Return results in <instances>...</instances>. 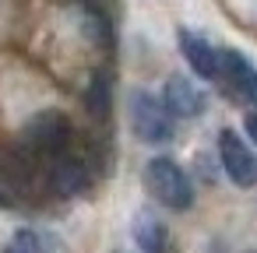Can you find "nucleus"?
Wrapping results in <instances>:
<instances>
[{
  "label": "nucleus",
  "mask_w": 257,
  "mask_h": 253,
  "mask_svg": "<svg viewBox=\"0 0 257 253\" xmlns=\"http://www.w3.org/2000/svg\"><path fill=\"white\" fill-rule=\"evenodd\" d=\"M85 183H88V176H85V165H81L78 158H60V162L53 165V190H57V193L74 197V193L85 190Z\"/></svg>",
  "instance_id": "9"
},
{
  "label": "nucleus",
  "mask_w": 257,
  "mask_h": 253,
  "mask_svg": "<svg viewBox=\"0 0 257 253\" xmlns=\"http://www.w3.org/2000/svg\"><path fill=\"white\" fill-rule=\"evenodd\" d=\"M67 134H71L67 120L57 109H46L25 127V144H32L36 151H60L67 144Z\"/></svg>",
  "instance_id": "5"
},
{
  "label": "nucleus",
  "mask_w": 257,
  "mask_h": 253,
  "mask_svg": "<svg viewBox=\"0 0 257 253\" xmlns=\"http://www.w3.org/2000/svg\"><path fill=\"white\" fill-rule=\"evenodd\" d=\"M218 155H222L225 176H229L236 186H253V179H257V162H253V155L246 151V144H243L229 127L218 134Z\"/></svg>",
  "instance_id": "3"
},
{
  "label": "nucleus",
  "mask_w": 257,
  "mask_h": 253,
  "mask_svg": "<svg viewBox=\"0 0 257 253\" xmlns=\"http://www.w3.org/2000/svg\"><path fill=\"white\" fill-rule=\"evenodd\" d=\"M88 109L95 113V116H106V109H109V102H106V81L99 78L95 85H92V92H88Z\"/></svg>",
  "instance_id": "10"
},
{
  "label": "nucleus",
  "mask_w": 257,
  "mask_h": 253,
  "mask_svg": "<svg viewBox=\"0 0 257 253\" xmlns=\"http://www.w3.org/2000/svg\"><path fill=\"white\" fill-rule=\"evenodd\" d=\"M145 179H148V190L155 193L159 204H166L173 211H187L194 204L190 179H187V172L173 158H152L148 169H145Z\"/></svg>",
  "instance_id": "1"
},
{
  "label": "nucleus",
  "mask_w": 257,
  "mask_h": 253,
  "mask_svg": "<svg viewBox=\"0 0 257 253\" xmlns=\"http://www.w3.org/2000/svg\"><path fill=\"white\" fill-rule=\"evenodd\" d=\"M8 253H29V249H22V242H18V246H11Z\"/></svg>",
  "instance_id": "12"
},
{
  "label": "nucleus",
  "mask_w": 257,
  "mask_h": 253,
  "mask_svg": "<svg viewBox=\"0 0 257 253\" xmlns=\"http://www.w3.org/2000/svg\"><path fill=\"white\" fill-rule=\"evenodd\" d=\"M131 127L141 141L148 144H162L173 137V116L166 113V106L148 95V92H134L131 95Z\"/></svg>",
  "instance_id": "2"
},
{
  "label": "nucleus",
  "mask_w": 257,
  "mask_h": 253,
  "mask_svg": "<svg viewBox=\"0 0 257 253\" xmlns=\"http://www.w3.org/2000/svg\"><path fill=\"white\" fill-rule=\"evenodd\" d=\"M243 123H246V134H250V137L257 141V113H250V116H246Z\"/></svg>",
  "instance_id": "11"
},
{
  "label": "nucleus",
  "mask_w": 257,
  "mask_h": 253,
  "mask_svg": "<svg viewBox=\"0 0 257 253\" xmlns=\"http://www.w3.org/2000/svg\"><path fill=\"white\" fill-rule=\"evenodd\" d=\"M166 225L152 214H138L134 218V242L141 253H166Z\"/></svg>",
  "instance_id": "8"
},
{
  "label": "nucleus",
  "mask_w": 257,
  "mask_h": 253,
  "mask_svg": "<svg viewBox=\"0 0 257 253\" xmlns=\"http://www.w3.org/2000/svg\"><path fill=\"white\" fill-rule=\"evenodd\" d=\"M162 106L169 116H180V120H194L204 113V95L194 88V81H187L183 74H169L166 78V88H162Z\"/></svg>",
  "instance_id": "4"
},
{
  "label": "nucleus",
  "mask_w": 257,
  "mask_h": 253,
  "mask_svg": "<svg viewBox=\"0 0 257 253\" xmlns=\"http://www.w3.org/2000/svg\"><path fill=\"white\" fill-rule=\"evenodd\" d=\"M218 71H225V78L236 85V92L257 106V67H250L243 53L222 50V53H218Z\"/></svg>",
  "instance_id": "6"
},
{
  "label": "nucleus",
  "mask_w": 257,
  "mask_h": 253,
  "mask_svg": "<svg viewBox=\"0 0 257 253\" xmlns=\"http://www.w3.org/2000/svg\"><path fill=\"white\" fill-rule=\"evenodd\" d=\"M180 50H183L187 64L194 67V74H201V78H218V74H222V71H218V50H211L204 39L183 32V36H180Z\"/></svg>",
  "instance_id": "7"
}]
</instances>
